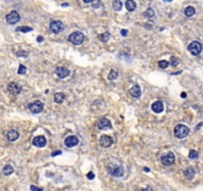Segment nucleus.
Here are the masks:
<instances>
[{
  "instance_id": "f257e3e1",
  "label": "nucleus",
  "mask_w": 203,
  "mask_h": 191,
  "mask_svg": "<svg viewBox=\"0 0 203 191\" xmlns=\"http://www.w3.org/2000/svg\"><path fill=\"white\" fill-rule=\"evenodd\" d=\"M173 133H174V135H176L177 138H184L187 135H188L189 130H188V128L184 125H177L176 128H174Z\"/></svg>"
},
{
  "instance_id": "f03ea898",
  "label": "nucleus",
  "mask_w": 203,
  "mask_h": 191,
  "mask_svg": "<svg viewBox=\"0 0 203 191\" xmlns=\"http://www.w3.org/2000/svg\"><path fill=\"white\" fill-rule=\"evenodd\" d=\"M68 40L73 45H80L84 41V35L81 32H73L68 36Z\"/></svg>"
},
{
  "instance_id": "7ed1b4c3",
  "label": "nucleus",
  "mask_w": 203,
  "mask_h": 191,
  "mask_svg": "<svg viewBox=\"0 0 203 191\" xmlns=\"http://www.w3.org/2000/svg\"><path fill=\"white\" fill-rule=\"evenodd\" d=\"M188 51L193 56H198L202 51V45L198 41H193L188 45Z\"/></svg>"
},
{
  "instance_id": "20e7f679",
  "label": "nucleus",
  "mask_w": 203,
  "mask_h": 191,
  "mask_svg": "<svg viewBox=\"0 0 203 191\" xmlns=\"http://www.w3.org/2000/svg\"><path fill=\"white\" fill-rule=\"evenodd\" d=\"M174 159H176V157H174V154L173 152H168L166 154H164L161 157V162L164 166H168V165L173 164Z\"/></svg>"
},
{
  "instance_id": "39448f33",
  "label": "nucleus",
  "mask_w": 203,
  "mask_h": 191,
  "mask_svg": "<svg viewBox=\"0 0 203 191\" xmlns=\"http://www.w3.org/2000/svg\"><path fill=\"white\" fill-rule=\"evenodd\" d=\"M43 109H44V105L40 100H35L34 103H31L29 105V110L33 113H39L42 112Z\"/></svg>"
},
{
  "instance_id": "423d86ee",
  "label": "nucleus",
  "mask_w": 203,
  "mask_h": 191,
  "mask_svg": "<svg viewBox=\"0 0 203 191\" xmlns=\"http://www.w3.org/2000/svg\"><path fill=\"white\" fill-rule=\"evenodd\" d=\"M50 29L52 32H54L55 34H58L61 31H63V22L59 21V20H55V21H52L50 23Z\"/></svg>"
},
{
  "instance_id": "0eeeda50",
  "label": "nucleus",
  "mask_w": 203,
  "mask_h": 191,
  "mask_svg": "<svg viewBox=\"0 0 203 191\" xmlns=\"http://www.w3.org/2000/svg\"><path fill=\"white\" fill-rule=\"evenodd\" d=\"M7 89H8V92H9L11 95L17 96V95L20 94V92H21L22 88H21V86H20L19 84H17V83L11 82V83H10V84L8 85Z\"/></svg>"
},
{
  "instance_id": "6e6552de",
  "label": "nucleus",
  "mask_w": 203,
  "mask_h": 191,
  "mask_svg": "<svg viewBox=\"0 0 203 191\" xmlns=\"http://www.w3.org/2000/svg\"><path fill=\"white\" fill-rule=\"evenodd\" d=\"M19 20H20V15L16 11H11L6 16V21L9 24H16L17 22H19Z\"/></svg>"
},
{
  "instance_id": "1a4fd4ad",
  "label": "nucleus",
  "mask_w": 203,
  "mask_h": 191,
  "mask_svg": "<svg viewBox=\"0 0 203 191\" xmlns=\"http://www.w3.org/2000/svg\"><path fill=\"white\" fill-rule=\"evenodd\" d=\"M108 172L114 177H122L123 174H124V170H123L122 167L117 166V165H115L114 167H109Z\"/></svg>"
},
{
  "instance_id": "9d476101",
  "label": "nucleus",
  "mask_w": 203,
  "mask_h": 191,
  "mask_svg": "<svg viewBox=\"0 0 203 191\" xmlns=\"http://www.w3.org/2000/svg\"><path fill=\"white\" fill-rule=\"evenodd\" d=\"M99 143L100 145L102 146V148H109V146L112 145L113 143V139L111 136L109 135H103L101 136V138H99Z\"/></svg>"
},
{
  "instance_id": "9b49d317",
  "label": "nucleus",
  "mask_w": 203,
  "mask_h": 191,
  "mask_svg": "<svg viewBox=\"0 0 203 191\" xmlns=\"http://www.w3.org/2000/svg\"><path fill=\"white\" fill-rule=\"evenodd\" d=\"M97 128H98L99 130H106V128H111L112 125L108 118H100L98 120V123H97Z\"/></svg>"
},
{
  "instance_id": "f8f14e48",
  "label": "nucleus",
  "mask_w": 203,
  "mask_h": 191,
  "mask_svg": "<svg viewBox=\"0 0 203 191\" xmlns=\"http://www.w3.org/2000/svg\"><path fill=\"white\" fill-rule=\"evenodd\" d=\"M65 144L66 148H73L76 144H78V138L75 135H69L65 139Z\"/></svg>"
},
{
  "instance_id": "ddd939ff",
  "label": "nucleus",
  "mask_w": 203,
  "mask_h": 191,
  "mask_svg": "<svg viewBox=\"0 0 203 191\" xmlns=\"http://www.w3.org/2000/svg\"><path fill=\"white\" fill-rule=\"evenodd\" d=\"M33 144L37 148H44V146L47 144V139H46L45 136L43 135H39V136H36L33 139Z\"/></svg>"
},
{
  "instance_id": "4468645a",
  "label": "nucleus",
  "mask_w": 203,
  "mask_h": 191,
  "mask_svg": "<svg viewBox=\"0 0 203 191\" xmlns=\"http://www.w3.org/2000/svg\"><path fill=\"white\" fill-rule=\"evenodd\" d=\"M69 73H70L69 70L65 68V67H59V68H56V74L58 75V77L61 79L66 78V77L69 75Z\"/></svg>"
},
{
  "instance_id": "2eb2a0df",
  "label": "nucleus",
  "mask_w": 203,
  "mask_h": 191,
  "mask_svg": "<svg viewBox=\"0 0 203 191\" xmlns=\"http://www.w3.org/2000/svg\"><path fill=\"white\" fill-rule=\"evenodd\" d=\"M152 110H153V112H155L156 113H160L164 110V104L161 102V100H156V102H155L153 105H152Z\"/></svg>"
},
{
  "instance_id": "dca6fc26",
  "label": "nucleus",
  "mask_w": 203,
  "mask_h": 191,
  "mask_svg": "<svg viewBox=\"0 0 203 191\" xmlns=\"http://www.w3.org/2000/svg\"><path fill=\"white\" fill-rule=\"evenodd\" d=\"M130 95L134 98H139L141 96V88L138 85H135L130 89Z\"/></svg>"
},
{
  "instance_id": "f3484780",
  "label": "nucleus",
  "mask_w": 203,
  "mask_h": 191,
  "mask_svg": "<svg viewBox=\"0 0 203 191\" xmlns=\"http://www.w3.org/2000/svg\"><path fill=\"white\" fill-rule=\"evenodd\" d=\"M194 175H195V170L193 167H188V168L185 169V171H184V177H185L187 180H191L192 178L194 177Z\"/></svg>"
},
{
  "instance_id": "a211bd4d",
  "label": "nucleus",
  "mask_w": 203,
  "mask_h": 191,
  "mask_svg": "<svg viewBox=\"0 0 203 191\" xmlns=\"http://www.w3.org/2000/svg\"><path fill=\"white\" fill-rule=\"evenodd\" d=\"M125 6H126V9H127L128 11L132 12L136 9L137 4H136V2L133 1V0H128V1L125 2Z\"/></svg>"
},
{
  "instance_id": "6ab92c4d",
  "label": "nucleus",
  "mask_w": 203,
  "mask_h": 191,
  "mask_svg": "<svg viewBox=\"0 0 203 191\" xmlns=\"http://www.w3.org/2000/svg\"><path fill=\"white\" fill-rule=\"evenodd\" d=\"M18 138H19V133L16 130H10L8 133H7V138L10 141H15L17 140Z\"/></svg>"
},
{
  "instance_id": "aec40b11",
  "label": "nucleus",
  "mask_w": 203,
  "mask_h": 191,
  "mask_svg": "<svg viewBox=\"0 0 203 191\" xmlns=\"http://www.w3.org/2000/svg\"><path fill=\"white\" fill-rule=\"evenodd\" d=\"M65 99H66V96L63 93H56V94H55V97H54V100H55L56 104H61L65 100Z\"/></svg>"
},
{
  "instance_id": "412c9836",
  "label": "nucleus",
  "mask_w": 203,
  "mask_h": 191,
  "mask_svg": "<svg viewBox=\"0 0 203 191\" xmlns=\"http://www.w3.org/2000/svg\"><path fill=\"white\" fill-rule=\"evenodd\" d=\"M14 172V169H13V167L11 166V165H9V164H7V165H5V166L3 167V174L4 175H10V174H12Z\"/></svg>"
},
{
  "instance_id": "4be33fe9",
  "label": "nucleus",
  "mask_w": 203,
  "mask_h": 191,
  "mask_svg": "<svg viewBox=\"0 0 203 191\" xmlns=\"http://www.w3.org/2000/svg\"><path fill=\"white\" fill-rule=\"evenodd\" d=\"M184 14L186 15L187 17H191L195 14V9L192 6H187L185 9H184Z\"/></svg>"
},
{
  "instance_id": "5701e85b",
  "label": "nucleus",
  "mask_w": 203,
  "mask_h": 191,
  "mask_svg": "<svg viewBox=\"0 0 203 191\" xmlns=\"http://www.w3.org/2000/svg\"><path fill=\"white\" fill-rule=\"evenodd\" d=\"M113 8L115 11H120L122 8V2L120 0H114L113 1Z\"/></svg>"
},
{
  "instance_id": "b1692460",
  "label": "nucleus",
  "mask_w": 203,
  "mask_h": 191,
  "mask_svg": "<svg viewBox=\"0 0 203 191\" xmlns=\"http://www.w3.org/2000/svg\"><path fill=\"white\" fill-rule=\"evenodd\" d=\"M98 38L100 39V41L101 42H107V41L109 40V38H110V33L109 32H104L103 34H101V35H99L98 36Z\"/></svg>"
},
{
  "instance_id": "393cba45",
  "label": "nucleus",
  "mask_w": 203,
  "mask_h": 191,
  "mask_svg": "<svg viewBox=\"0 0 203 191\" xmlns=\"http://www.w3.org/2000/svg\"><path fill=\"white\" fill-rule=\"evenodd\" d=\"M33 30V28L28 27V26H20L16 28L17 32H22V33H27V32H31Z\"/></svg>"
},
{
  "instance_id": "a878e982",
  "label": "nucleus",
  "mask_w": 203,
  "mask_h": 191,
  "mask_svg": "<svg viewBox=\"0 0 203 191\" xmlns=\"http://www.w3.org/2000/svg\"><path fill=\"white\" fill-rule=\"evenodd\" d=\"M144 16L147 18H153L155 16V11L152 8H148L145 12H144Z\"/></svg>"
},
{
  "instance_id": "bb28decb",
  "label": "nucleus",
  "mask_w": 203,
  "mask_h": 191,
  "mask_svg": "<svg viewBox=\"0 0 203 191\" xmlns=\"http://www.w3.org/2000/svg\"><path fill=\"white\" fill-rule=\"evenodd\" d=\"M188 157L190 159H197L198 158V152H197L196 150H194V149H192V150L189 151Z\"/></svg>"
},
{
  "instance_id": "cd10ccee",
  "label": "nucleus",
  "mask_w": 203,
  "mask_h": 191,
  "mask_svg": "<svg viewBox=\"0 0 203 191\" xmlns=\"http://www.w3.org/2000/svg\"><path fill=\"white\" fill-rule=\"evenodd\" d=\"M158 65H159V67H160V68H161V69H166V68L168 67L169 63H168V61H166V60H161V61L158 63Z\"/></svg>"
},
{
  "instance_id": "c85d7f7f",
  "label": "nucleus",
  "mask_w": 203,
  "mask_h": 191,
  "mask_svg": "<svg viewBox=\"0 0 203 191\" xmlns=\"http://www.w3.org/2000/svg\"><path fill=\"white\" fill-rule=\"evenodd\" d=\"M117 77H118V73H117V72L115 71V70H111V71H110L109 76H108V79L111 80V81H113V80H116Z\"/></svg>"
},
{
  "instance_id": "c756f323",
  "label": "nucleus",
  "mask_w": 203,
  "mask_h": 191,
  "mask_svg": "<svg viewBox=\"0 0 203 191\" xmlns=\"http://www.w3.org/2000/svg\"><path fill=\"white\" fill-rule=\"evenodd\" d=\"M26 72H27V69H26V67H25L24 65H20L19 66V69H18V74L24 75Z\"/></svg>"
},
{
  "instance_id": "7c9ffc66",
  "label": "nucleus",
  "mask_w": 203,
  "mask_h": 191,
  "mask_svg": "<svg viewBox=\"0 0 203 191\" xmlns=\"http://www.w3.org/2000/svg\"><path fill=\"white\" fill-rule=\"evenodd\" d=\"M171 65H173V67H176L179 64V60L177 58H176V57H173V58H171Z\"/></svg>"
},
{
  "instance_id": "2f4dec72",
  "label": "nucleus",
  "mask_w": 203,
  "mask_h": 191,
  "mask_svg": "<svg viewBox=\"0 0 203 191\" xmlns=\"http://www.w3.org/2000/svg\"><path fill=\"white\" fill-rule=\"evenodd\" d=\"M100 6H101V2L98 1V0L92 2V7H93V8L96 9V8H98V7H100Z\"/></svg>"
},
{
  "instance_id": "473e14b6",
  "label": "nucleus",
  "mask_w": 203,
  "mask_h": 191,
  "mask_svg": "<svg viewBox=\"0 0 203 191\" xmlns=\"http://www.w3.org/2000/svg\"><path fill=\"white\" fill-rule=\"evenodd\" d=\"M30 189L32 190V191H43V188H39V187H37V186H35V185H31Z\"/></svg>"
},
{
  "instance_id": "72a5a7b5",
  "label": "nucleus",
  "mask_w": 203,
  "mask_h": 191,
  "mask_svg": "<svg viewBox=\"0 0 203 191\" xmlns=\"http://www.w3.org/2000/svg\"><path fill=\"white\" fill-rule=\"evenodd\" d=\"M86 177L88 178L89 180H92V179H94V177H95V175H94V173L93 172H88V173H87V175H86Z\"/></svg>"
},
{
  "instance_id": "f704fd0d",
  "label": "nucleus",
  "mask_w": 203,
  "mask_h": 191,
  "mask_svg": "<svg viewBox=\"0 0 203 191\" xmlns=\"http://www.w3.org/2000/svg\"><path fill=\"white\" fill-rule=\"evenodd\" d=\"M17 55L19 57H27L28 53L27 52H24V51H19V52L17 53Z\"/></svg>"
},
{
  "instance_id": "c9c22d12",
  "label": "nucleus",
  "mask_w": 203,
  "mask_h": 191,
  "mask_svg": "<svg viewBox=\"0 0 203 191\" xmlns=\"http://www.w3.org/2000/svg\"><path fill=\"white\" fill-rule=\"evenodd\" d=\"M60 154H61V150H56V151H54V152H52V156L60 155Z\"/></svg>"
},
{
  "instance_id": "e433bc0d",
  "label": "nucleus",
  "mask_w": 203,
  "mask_h": 191,
  "mask_svg": "<svg viewBox=\"0 0 203 191\" xmlns=\"http://www.w3.org/2000/svg\"><path fill=\"white\" fill-rule=\"evenodd\" d=\"M127 34H128V31H127V30H124V29H123V30L121 31V35H122V36H127Z\"/></svg>"
},
{
  "instance_id": "4c0bfd02",
  "label": "nucleus",
  "mask_w": 203,
  "mask_h": 191,
  "mask_svg": "<svg viewBox=\"0 0 203 191\" xmlns=\"http://www.w3.org/2000/svg\"><path fill=\"white\" fill-rule=\"evenodd\" d=\"M141 191H153V188L150 187V186H148V187H146L145 189H142Z\"/></svg>"
},
{
  "instance_id": "58836bf2",
  "label": "nucleus",
  "mask_w": 203,
  "mask_h": 191,
  "mask_svg": "<svg viewBox=\"0 0 203 191\" xmlns=\"http://www.w3.org/2000/svg\"><path fill=\"white\" fill-rule=\"evenodd\" d=\"M43 40H44V38L42 37V36H40V37L37 38V41H38V42H42Z\"/></svg>"
},
{
  "instance_id": "ea45409f",
  "label": "nucleus",
  "mask_w": 203,
  "mask_h": 191,
  "mask_svg": "<svg viewBox=\"0 0 203 191\" xmlns=\"http://www.w3.org/2000/svg\"><path fill=\"white\" fill-rule=\"evenodd\" d=\"M203 125V123H198V125H196V130H199V128H200V126H201Z\"/></svg>"
},
{
  "instance_id": "a19ab883",
  "label": "nucleus",
  "mask_w": 203,
  "mask_h": 191,
  "mask_svg": "<svg viewBox=\"0 0 203 191\" xmlns=\"http://www.w3.org/2000/svg\"><path fill=\"white\" fill-rule=\"evenodd\" d=\"M83 1L85 2V3H92V2H93L92 0H83Z\"/></svg>"
},
{
  "instance_id": "79ce46f5",
  "label": "nucleus",
  "mask_w": 203,
  "mask_h": 191,
  "mask_svg": "<svg viewBox=\"0 0 203 191\" xmlns=\"http://www.w3.org/2000/svg\"><path fill=\"white\" fill-rule=\"evenodd\" d=\"M181 97L183 98V99H184V98H186V94H185V93H182V94H181Z\"/></svg>"
},
{
  "instance_id": "37998d69",
  "label": "nucleus",
  "mask_w": 203,
  "mask_h": 191,
  "mask_svg": "<svg viewBox=\"0 0 203 191\" xmlns=\"http://www.w3.org/2000/svg\"><path fill=\"white\" fill-rule=\"evenodd\" d=\"M144 171L149 172V171H150V169H149V168H146V167H145V168H144Z\"/></svg>"
},
{
  "instance_id": "c03bdc74",
  "label": "nucleus",
  "mask_w": 203,
  "mask_h": 191,
  "mask_svg": "<svg viewBox=\"0 0 203 191\" xmlns=\"http://www.w3.org/2000/svg\"><path fill=\"white\" fill-rule=\"evenodd\" d=\"M61 6H68V3H63V5H61Z\"/></svg>"
}]
</instances>
